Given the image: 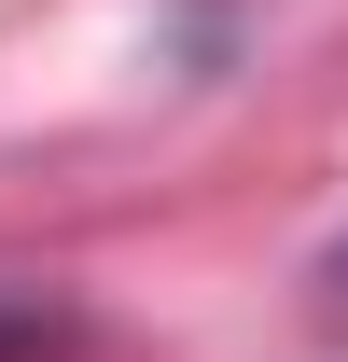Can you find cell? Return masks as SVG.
<instances>
[{"label": "cell", "instance_id": "2", "mask_svg": "<svg viewBox=\"0 0 348 362\" xmlns=\"http://www.w3.org/2000/svg\"><path fill=\"white\" fill-rule=\"evenodd\" d=\"M306 307H320V320H335V334H348V223L320 237V265H306Z\"/></svg>", "mask_w": 348, "mask_h": 362}, {"label": "cell", "instance_id": "1", "mask_svg": "<svg viewBox=\"0 0 348 362\" xmlns=\"http://www.w3.org/2000/svg\"><path fill=\"white\" fill-rule=\"evenodd\" d=\"M84 349V307L70 293H28V279H0V362H70Z\"/></svg>", "mask_w": 348, "mask_h": 362}]
</instances>
